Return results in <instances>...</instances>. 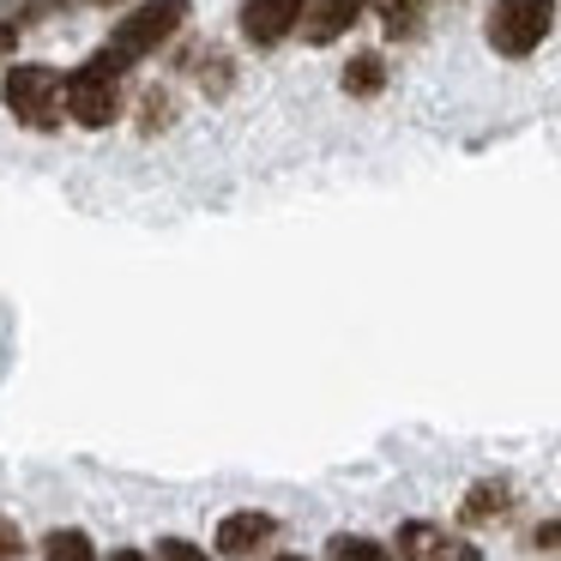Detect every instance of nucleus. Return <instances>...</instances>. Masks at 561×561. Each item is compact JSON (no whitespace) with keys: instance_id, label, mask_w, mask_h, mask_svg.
Returning <instances> with one entry per match:
<instances>
[{"instance_id":"obj_1","label":"nucleus","mask_w":561,"mask_h":561,"mask_svg":"<svg viewBox=\"0 0 561 561\" xmlns=\"http://www.w3.org/2000/svg\"><path fill=\"white\" fill-rule=\"evenodd\" d=\"M127 73L134 67L122 61V55L103 43L98 55H85V61L67 73V115H73L79 127H115L122 122V110H127Z\"/></svg>"},{"instance_id":"obj_2","label":"nucleus","mask_w":561,"mask_h":561,"mask_svg":"<svg viewBox=\"0 0 561 561\" xmlns=\"http://www.w3.org/2000/svg\"><path fill=\"white\" fill-rule=\"evenodd\" d=\"M0 98H7V110H13L19 127L55 134L61 115H67V73L37 67V61H19V67H7V79H0Z\"/></svg>"},{"instance_id":"obj_3","label":"nucleus","mask_w":561,"mask_h":561,"mask_svg":"<svg viewBox=\"0 0 561 561\" xmlns=\"http://www.w3.org/2000/svg\"><path fill=\"white\" fill-rule=\"evenodd\" d=\"M556 31V0H489L483 37L501 61H525L543 49V37Z\"/></svg>"},{"instance_id":"obj_4","label":"nucleus","mask_w":561,"mask_h":561,"mask_svg":"<svg viewBox=\"0 0 561 561\" xmlns=\"http://www.w3.org/2000/svg\"><path fill=\"white\" fill-rule=\"evenodd\" d=\"M194 19V0H139L134 13L115 25V37H110V49L122 55L127 67L134 61H146V55H158L163 43L175 37V31Z\"/></svg>"},{"instance_id":"obj_5","label":"nucleus","mask_w":561,"mask_h":561,"mask_svg":"<svg viewBox=\"0 0 561 561\" xmlns=\"http://www.w3.org/2000/svg\"><path fill=\"white\" fill-rule=\"evenodd\" d=\"M392 561H483V549L465 531L435 519H404L399 537H392Z\"/></svg>"},{"instance_id":"obj_6","label":"nucleus","mask_w":561,"mask_h":561,"mask_svg":"<svg viewBox=\"0 0 561 561\" xmlns=\"http://www.w3.org/2000/svg\"><path fill=\"white\" fill-rule=\"evenodd\" d=\"M272 537H278V513L236 507V513H224V519H218V556L224 561H248V556H260Z\"/></svg>"},{"instance_id":"obj_7","label":"nucleus","mask_w":561,"mask_h":561,"mask_svg":"<svg viewBox=\"0 0 561 561\" xmlns=\"http://www.w3.org/2000/svg\"><path fill=\"white\" fill-rule=\"evenodd\" d=\"M308 0H242V37L254 49H278L296 25H302Z\"/></svg>"},{"instance_id":"obj_8","label":"nucleus","mask_w":561,"mask_h":561,"mask_svg":"<svg viewBox=\"0 0 561 561\" xmlns=\"http://www.w3.org/2000/svg\"><path fill=\"white\" fill-rule=\"evenodd\" d=\"M363 7L368 0H308V13H302V43L308 49H327V43H339L344 31L356 25V19H363Z\"/></svg>"},{"instance_id":"obj_9","label":"nucleus","mask_w":561,"mask_h":561,"mask_svg":"<svg viewBox=\"0 0 561 561\" xmlns=\"http://www.w3.org/2000/svg\"><path fill=\"white\" fill-rule=\"evenodd\" d=\"M513 501H519V489H513L507 477H483V483H471V489H465L459 519H465V525H507Z\"/></svg>"},{"instance_id":"obj_10","label":"nucleus","mask_w":561,"mask_h":561,"mask_svg":"<svg viewBox=\"0 0 561 561\" xmlns=\"http://www.w3.org/2000/svg\"><path fill=\"white\" fill-rule=\"evenodd\" d=\"M339 85H344V98H380V91H387V61H380V49L351 55L344 73H339Z\"/></svg>"},{"instance_id":"obj_11","label":"nucleus","mask_w":561,"mask_h":561,"mask_svg":"<svg viewBox=\"0 0 561 561\" xmlns=\"http://www.w3.org/2000/svg\"><path fill=\"white\" fill-rule=\"evenodd\" d=\"M43 561H103V556H98V543H91V531L55 525V531L43 537Z\"/></svg>"},{"instance_id":"obj_12","label":"nucleus","mask_w":561,"mask_h":561,"mask_svg":"<svg viewBox=\"0 0 561 561\" xmlns=\"http://www.w3.org/2000/svg\"><path fill=\"white\" fill-rule=\"evenodd\" d=\"M327 561H392V549L380 543V537H363V531H332Z\"/></svg>"},{"instance_id":"obj_13","label":"nucleus","mask_w":561,"mask_h":561,"mask_svg":"<svg viewBox=\"0 0 561 561\" xmlns=\"http://www.w3.org/2000/svg\"><path fill=\"white\" fill-rule=\"evenodd\" d=\"M187 67H194V79L211 91V98H224V91H230V79H236V73H230V61H224L218 49H199V61H187Z\"/></svg>"},{"instance_id":"obj_14","label":"nucleus","mask_w":561,"mask_h":561,"mask_svg":"<svg viewBox=\"0 0 561 561\" xmlns=\"http://www.w3.org/2000/svg\"><path fill=\"white\" fill-rule=\"evenodd\" d=\"M375 7H380V19H387V31H392V37H411L428 0H375Z\"/></svg>"},{"instance_id":"obj_15","label":"nucleus","mask_w":561,"mask_h":561,"mask_svg":"<svg viewBox=\"0 0 561 561\" xmlns=\"http://www.w3.org/2000/svg\"><path fill=\"white\" fill-rule=\"evenodd\" d=\"M158 561H211V556H206L199 543H187V537H163V543H158Z\"/></svg>"},{"instance_id":"obj_16","label":"nucleus","mask_w":561,"mask_h":561,"mask_svg":"<svg viewBox=\"0 0 561 561\" xmlns=\"http://www.w3.org/2000/svg\"><path fill=\"white\" fill-rule=\"evenodd\" d=\"M0 561H25V537H19V525L0 513Z\"/></svg>"},{"instance_id":"obj_17","label":"nucleus","mask_w":561,"mask_h":561,"mask_svg":"<svg viewBox=\"0 0 561 561\" xmlns=\"http://www.w3.org/2000/svg\"><path fill=\"white\" fill-rule=\"evenodd\" d=\"M163 122H170V91H151L146 98V134H158Z\"/></svg>"},{"instance_id":"obj_18","label":"nucleus","mask_w":561,"mask_h":561,"mask_svg":"<svg viewBox=\"0 0 561 561\" xmlns=\"http://www.w3.org/2000/svg\"><path fill=\"white\" fill-rule=\"evenodd\" d=\"M537 549H561V519H549V525H537V537H531Z\"/></svg>"},{"instance_id":"obj_19","label":"nucleus","mask_w":561,"mask_h":561,"mask_svg":"<svg viewBox=\"0 0 561 561\" xmlns=\"http://www.w3.org/2000/svg\"><path fill=\"white\" fill-rule=\"evenodd\" d=\"M103 561H158V556H146V549H115V556H103Z\"/></svg>"},{"instance_id":"obj_20","label":"nucleus","mask_w":561,"mask_h":561,"mask_svg":"<svg viewBox=\"0 0 561 561\" xmlns=\"http://www.w3.org/2000/svg\"><path fill=\"white\" fill-rule=\"evenodd\" d=\"M13 43H19V31H13V25H0V61L13 55Z\"/></svg>"},{"instance_id":"obj_21","label":"nucleus","mask_w":561,"mask_h":561,"mask_svg":"<svg viewBox=\"0 0 561 561\" xmlns=\"http://www.w3.org/2000/svg\"><path fill=\"white\" fill-rule=\"evenodd\" d=\"M272 561H314V556H272Z\"/></svg>"},{"instance_id":"obj_22","label":"nucleus","mask_w":561,"mask_h":561,"mask_svg":"<svg viewBox=\"0 0 561 561\" xmlns=\"http://www.w3.org/2000/svg\"><path fill=\"white\" fill-rule=\"evenodd\" d=\"M98 7H122V0H98Z\"/></svg>"}]
</instances>
